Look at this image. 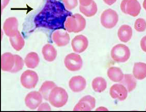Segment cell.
<instances>
[{
	"mask_svg": "<svg viewBox=\"0 0 146 112\" xmlns=\"http://www.w3.org/2000/svg\"><path fill=\"white\" fill-rule=\"evenodd\" d=\"M72 15L58 0H47L44 8L35 17L34 23L36 27L50 30L65 29L67 18Z\"/></svg>",
	"mask_w": 146,
	"mask_h": 112,
	"instance_id": "6da1fadb",
	"label": "cell"
},
{
	"mask_svg": "<svg viewBox=\"0 0 146 112\" xmlns=\"http://www.w3.org/2000/svg\"><path fill=\"white\" fill-rule=\"evenodd\" d=\"M86 26L85 18L79 14L68 17L64 24L65 29L70 33H79L85 29Z\"/></svg>",
	"mask_w": 146,
	"mask_h": 112,
	"instance_id": "7a4b0ae2",
	"label": "cell"
},
{
	"mask_svg": "<svg viewBox=\"0 0 146 112\" xmlns=\"http://www.w3.org/2000/svg\"><path fill=\"white\" fill-rule=\"evenodd\" d=\"M68 96L64 89L56 86L51 90L48 101L54 107L60 108L66 105L68 101Z\"/></svg>",
	"mask_w": 146,
	"mask_h": 112,
	"instance_id": "3957f363",
	"label": "cell"
},
{
	"mask_svg": "<svg viewBox=\"0 0 146 112\" xmlns=\"http://www.w3.org/2000/svg\"><path fill=\"white\" fill-rule=\"evenodd\" d=\"M111 56L114 61L124 63L130 57V49L124 44H117L113 47L111 50Z\"/></svg>",
	"mask_w": 146,
	"mask_h": 112,
	"instance_id": "277c9868",
	"label": "cell"
},
{
	"mask_svg": "<svg viewBox=\"0 0 146 112\" xmlns=\"http://www.w3.org/2000/svg\"><path fill=\"white\" fill-rule=\"evenodd\" d=\"M119 20L118 14L115 10L108 9L101 14L100 22L103 27L106 29H112L117 25Z\"/></svg>",
	"mask_w": 146,
	"mask_h": 112,
	"instance_id": "5b68a950",
	"label": "cell"
},
{
	"mask_svg": "<svg viewBox=\"0 0 146 112\" xmlns=\"http://www.w3.org/2000/svg\"><path fill=\"white\" fill-rule=\"evenodd\" d=\"M120 8L124 14L133 17L137 16L141 10V6L137 0H123Z\"/></svg>",
	"mask_w": 146,
	"mask_h": 112,
	"instance_id": "8992f818",
	"label": "cell"
},
{
	"mask_svg": "<svg viewBox=\"0 0 146 112\" xmlns=\"http://www.w3.org/2000/svg\"><path fill=\"white\" fill-rule=\"evenodd\" d=\"M64 63L67 69L71 72L79 71L83 66L81 56L74 53L67 55L65 58Z\"/></svg>",
	"mask_w": 146,
	"mask_h": 112,
	"instance_id": "52a82bcc",
	"label": "cell"
},
{
	"mask_svg": "<svg viewBox=\"0 0 146 112\" xmlns=\"http://www.w3.org/2000/svg\"><path fill=\"white\" fill-rule=\"evenodd\" d=\"M39 80L37 73L30 70L23 72L21 77V83L22 86L27 89H33L36 86Z\"/></svg>",
	"mask_w": 146,
	"mask_h": 112,
	"instance_id": "ba28073f",
	"label": "cell"
},
{
	"mask_svg": "<svg viewBox=\"0 0 146 112\" xmlns=\"http://www.w3.org/2000/svg\"><path fill=\"white\" fill-rule=\"evenodd\" d=\"M43 98V96L39 92L33 91L27 95L25 102L27 107L30 109L34 110L41 104Z\"/></svg>",
	"mask_w": 146,
	"mask_h": 112,
	"instance_id": "9c48e42d",
	"label": "cell"
},
{
	"mask_svg": "<svg viewBox=\"0 0 146 112\" xmlns=\"http://www.w3.org/2000/svg\"><path fill=\"white\" fill-rule=\"evenodd\" d=\"M88 40L85 36L77 35L71 41V46L73 51L76 53L80 54L86 50L88 46Z\"/></svg>",
	"mask_w": 146,
	"mask_h": 112,
	"instance_id": "30bf717a",
	"label": "cell"
},
{
	"mask_svg": "<svg viewBox=\"0 0 146 112\" xmlns=\"http://www.w3.org/2000/svg\"><path fill=\"white\" fill-rule=\"evenodd\" d=\"M18 21L15 17H9L4 23V32L7 36L14 37L18 32Z\"/></svg>",
	"mask_w": 146,
	"mask_h": 112,
	"instance_id": "8fae6325",
	"label": "cell"
},
{
	"mask_svg": "<svg viewBox=\"0 0 146 112\" xmlns=\"http://www.w3.org/2000/svg\"><path fill=\"white\" fill-rule=\"evenodd\" d=\"M128 90L121 84H113L110 90V94L112 98L123 101L128 96Z\"/></svg>",
	"mask_w": 146,
	"mask_h": 112,
	"instance_id": "7c38bea8",
	"label": "cell"
},
{
	"mask_svg": "<svg viewBox=\"0 0 146 112\" xmlns=\"http://www.w3.org/2000/svg\"><path fill=\"white\" fill-rule=\"evenodd\" d=\"M68 84L72 92H80L83 91L86 87V80L81 76H76L70 79Z\"/></svg>",
	"mask_w": 146,
	"mask_h": 112,
	"instance_id": "4fadbf2b",
	"label": "cell"
},
{
	"mask_svg": "<svg viewBox=\"0 0 146 112\" xmlns=\"http://www.w3.org/2000/svg\"><path fill=\"white\" fill-rule=\"evenodd\" d=\"M52 38L54 42L58 47L65 46L70 43V35L67 32H63L57 30L52 34Z\"/></svg>",
	"mask_w": 146,
	"mask_h": 112,
	"instance_id": "5bb4252c",
	"label": "cell"
},
{
	"mask_svg": "<svg viewBox=\"0 0 146 112\" xmlns=\"http://www.w3.org/2000/svg\"><path fill=\"white\" fill-rule=\"evenodd\" d=\"M15 65V56L10 53H4L1 55V68L3 71L10 72Z\"/></svg>",
	"mask_w": 146,
	"mask_h": 112,
	"instance_id": "9a60e30c",
	"label": "cell"
},
{
	"mask_svg": "<svg viewBox=\"0 0 146 112\" xmlns=\"http://www.w3.org/2000/svg\"><path fill=\"white\" fill-rule=\"evenodd\" d=\"M133 31L130 26L124 24L121 26L117 32L118 38L123 43H127L131 39Z\"/></svg>",
	"mask_w": 146,
	"mask_h": 112,
	"instance_id": "2e32d148",
	"label": "cell"
},
{
	"mask_svg": "<svg viewBox=\"0 0 146 112\" xmlns=\"http://www.w3.org/2000/svg\"><path fill=\"white\" fill-rule=\"evenodd\" d=\"M42 53L44 60L49 62L53 61L57 56V51L50 44H45L42 48Z\"/></svg>",
	"mask_w": 146,
	"mask_h": 112,
	"instance_id": "e0dca14e",
	"label": "cell"
},
{
	"mask_svg": "<svg viewBox=\"0 0 146 112\" xmlns=\"http://www.w3.org/2000/svg\"><path fill=\"white\" fill-rule=\"evenodd\" d=\"M107 74L111 81L116 83H119L124 76V74L120 68L115 67H110L107 71Z\"/></svg>",
	"mask_w": 146,
	"mask_h": 112,
	"instance_id": "ac0fdd59",
	"label": "cell"
},
{
	"mask_svg": "<svg viewBox=\"0 0 146 112\" xmlns=\"http://www.w3.org/2000/svg\"><path fill=\"white\" fill-rule=\"evenodd\" d=\"M133 73L136 79H144L146 77V64L143 62L135 63L133 67Z\"/></svg>",
	"mask_w": 146,
	"mask_h": 112,
	"instance_id": "d6986e66",
	"label": "cell"
},
{
	"mask_svg": "<svg viewBox=\"0 0 146 112\" xmlns=\"http://www.w3.org/2000/svg\"><path fill=\"white\" fill-rule=\"evenodd\" d=\"M119 83L123 85L128 92H130L133 91L136 87V78L133 75L129 74H124L123 79Z\"/></svg>",
	"mask_w": 146,
	"mask_h": 112,
	"instance_id": "ffe728a7",
	"label": "cell"
},
{
	"mask_svg": "<svg viewBox=\"0 0 146 112\" xmlns=\"http://www.w3.org/2000/svg\"><path fill=\"white\" fill-rule=\"evenodd\" d=\"M40 59L36 53L34 52L28 53L25 59V63L28 68L34 69L39 64Z\"/></svg>",
	"mask_w": 146,
	"mask_h": 112,
	"instance_id": "44dd1931",
	"label": "cell"
},
{
	"mask_svg": "<svg viewBox=\"0 0 146 112\" xmlns=\"http://www.w3.org/2000/svg\"><path fill=\"white\" fill-rule=\"evenodd\" d=\"M56 86V84L53 82L47 81L42 84L39 92L43 96V98L47 101H48L49 95L51 90Z\"/></svg>",
	"mask_w": 146,
	"mask_h": 112,
	"instance_id": "7402d4cb",
	"label": "cell"
},
{
	"mask_svg": "<svg viewBox=\"0 0 146 112\" xmlns=\"http://www.w3.org/2000/svg\"><path fill=\"white\" fill-rule=\"evenodd\" d=\"M9 41L13 49L17 51L21 50L25 44L24 39L19 31L14 37H10Z\"/></svg>",
	"mask_w": 146,
	"mask_h": 112,
	"instance_id": "603a6c76",
	"label": "cell"
},
{
	"mask_svg": "<svg viewBox=\"0 0 146 112\" xmlns=\"http://www.w3.org/2000/svg\"><path fill=\"white\" fill-rule=\"evenodd\" d=\"M107 82L102 77H97L93 80L92 83V88L94 91L101 93L105 91L107 88Z\"/></svg>",
	"mask_w": 146,
	"mask_h": 112,
	"instance_id": "cb8c5ba5",
	"label": "cell"
},
{
	"mask_svg": "<svg viewBox=\"0 0 146 112\" xmlns=\"http://www.w3.org/2000/svg\"><path fill=\"white\" fill-rule=\"evenodd\" d=\"M80 13L88 17L94 16L96 14L98 11V7L96 3L93 1L92 3L89 6L83 7L80 5L79 7Z\"/></svg>",
	"mask_w": 146,
	"mask_h": 112,
	"instance_id": "d4e9b609",
	"label": "cell"
},
{
	"mask_svg": "<svg viewBox=\"0 0 146 112\" xmlns=\"http://www.w3.org/2000/svg\"><path fill=\"white\" fill-rule=\"evenodd\" d=\"M15 56V65L13 69L11 70V73H16L21 71L23 67L24 61L22 58L18 55H14Z\"/></svg>",
	"mask_w": 146,
	"mask_h": 112,
	"instance_id": "484cf974",
	"label": "cell"
},
{
	"mask_svg": "<svg viewBox=\"0 0 146 112\" xmlns=\"http://www.w3.org/2000/svg\"><path fill=\"white\" fill-rule=\"evenodd\" d=\"M92 109H92L89 104L86 101L80 100L78 103L75 106L73 110L74 111H91Z\"/></svg>",
	"mask_w": 146,
	"mask_h": 112,
	"instance_id": "4316f807",
	"label": "cell"
},
{
	"mask_svg": "<svg viewBox=\"0 0 146 112\" xmlns=\"http://www.w3.org/2000/svg\"><path fill=\"white\" fill-rule=\"evenodd\" d=\"M134 27L137 32H144L146 29V20L143 18H138L135 21Z\"/></svg>",
	"mask_w": 146,
	"mask_h": 112,
	"instance_id": "83f0119b",
	"label": "cell"
},
{
	"mask_svg": "<svg viewBox=\"0 0 146 112\" xmlns=\"http://www.w3.org/2000/svg\"><path fill=\"white\" fill-rule=\"evenodd\" d=\"M65 7L68 10L75 9L78 5V0H62Z\"/></svg>",
	"mask_w": 146,
	"mask_h": 112,
	"instance_id": "f1b7e54d",
	"label": "cell"
},
{
	"mask_svg": "<svg viewBox=\"0 0 146 112\" xmlns=\"http://www.w3.org/2000/svg\"><path fill=\"white\" fill-rule=\"evenodd\" d=\"M80 100L86 101L89 104L92 109H94L96 105V100L95 99L91 96L88 95L84 96L82 98L80 99Z\"/></svg>",
	"mask_w": 146,
	"mask_h": 112,
	"instance_id": "f546056e",
	"label": "cell"
},
{
	"mask_svg": "<svg viewBox=\"0 0 146 112\" xmlns=\"http://www.w3.org/2000/svg\"><path fill=\"white\" fill-rule=\"evenodd\" d=\"M38 110L39 111H51V109L49 104L44 102V103L41 104L39 105V107H38Z\"/></svg>",
	"mask_w": 146,
	"mask_h": 112,
	"instance_id": "4dcf8cb0",
	"label": "cell"
},
{
	"mask_svg": "<svg viewBox=\"0 0 146 112\" xmlns=\"http://www.w3.org/2000/svg\"><path fill=\"white\" fill-rule=\"evenodd\" d=\"M94 0H79L80 5L83 7L89 6L93 3Z\"/></svg>",
	"mask_w": 146,
	"mask_h": 112,
	"instance_id": "1f68e13d",
	"label": "cell"
},
{
	"mask_svg": "<svg viewBox=\"0 0 146 112\" xmlns=\"http://www.w3.org/2000/svg\"><path fill=\"white\" fill-rule=\"evenodd\" d=\"M140 45L142 50L146 53V36L141 39L140 42Z\"/></svg>",
	"mask_w": 146,
	"mask_h": 112,
	"instance_id": "d6a6232c",
	"label": "cell"
},
{
	"mask_svg": "<svg viewBox=\"0 0 146 112\" xmlns=\"http://www.w3.org/2000/svg\"><path fill=\"white\" fill-rule=\"evenodd\" d=\"M9 1H10V0H1V12H3L4 9H5L7 6L9 4Z\"/></svg>",
	"mask_w": 146,
	"mask_h": 112,
	"instance_id": "836d02e7",
	"label": "cell"
},
{
	"mask_svg": "<svg viewBox=\"0 0 146 112\" xmlns=\"http://www.w3.org/2000/svg\"><path fill=\"white\" fill-rule=\"evenodd\" d=\"M117 1V0H103L104 2L109 6L113 5L116 3Z\"/></svg>",
	"mask_w": 146,
	"mask_h": 112,
	"instance_id": "e575fe53",
	"label": "cell"
},
{
	"mask_svg": "<svg viewBox=\"0 0 146 112\" xmlns=\"http://www.w3.org/2000/svg\"><path fill=\"white\" fill-rule=\"evenodd\" d=\"M96 110H99V111H107L108 109H106V107H100L98 109H96Z\"/></svg>",
	"mask_w": 146,
	"mask_h": 112,
	"instance_id": "d590c367",
	"label": "cell"
},
{
	"mask_svg": "<svg viewBox=\"0 0 146 112\" xmlns=\"http://www.w3.org/2000/svg\"><path fill=\"white\" fill-rule=\"evenodd\" d=\"M143 7L145 10L146 11V0H144L143 3Z\"/></svg>",
	"mask_w": 146,
	"mask_h": 112,
	"instance_id": "8d00e7d4",
	"label": "cell"
}]
</instances>
